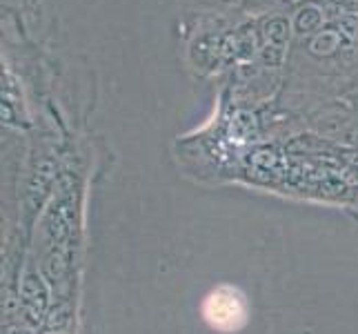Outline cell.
I'll use <instances>...</instances> for the list:
<instances>
[{"mask_svg": "<svg viewBox=\"0 0 358 334\" xmlns=\"http://www.w3.org/2000/svg\"><path fill=\"white\" fill-rule=\"evenodd\" d=\"M201 319L216 334H238L252 319V303L247 294L231 283H218L201 301Z\"/></svg>", "mask_w": 358, "mask_h": 334, "instance_id": "6da1fadb", "label": "cell"}, {"mask_svg": "<svg viewBox=\"0 0 358 334\" xmlns=\"http://www.w3.org/2000/svg\"><path fill=\"white\" fill-rule=\"evenodd\" d=\"M20 310L29 316L43 319L47 303H49V292L43 277L36 270H27L22 274V283H20Z\"/></svg>", "mask_w": 358, "mask_h": 334, "instance_id": "7a4b0ae2", "label": "cell"}, {"mask_svg": "<svg viewBox=\"0 0 358 334\" xmlns=\"http://www.w3.org/2000/svg\"><path fill=\"white\" fill-rule=\"evenodd\" d=\"M341 43H343V36L341 32H334V29H325L316 34L314 39L307 45L312 56H318V58H327V56H334L338 49H341Z\"/></svg>", "mask_w": 358, "mask_h": 334, "instance_id": "3957f363", "label": "cell"}, {"mask_svg": "<svg viewBox=\"0 0 358 334\" xmlns=\"http://www.w3.org/2000/svg\"><path fill=\"white\" fill-rule=\"evenodd\" d=\"M265 39L271 45H285L289 39V22L285 18H271L265 22Z\"/></svg>", "mask_w": 358, "mask_h": 334, "instance_id": "277c9868", "label": "cell"}, {"mask_svg": "<svg viewBox=\"0 0 358 334\" xmlns=\"http://www.w3.org/2000/svg\"><path fill=\"white\" fill-rule=\"evenodd\" d=\"M320 20H323V14L316 7H305L296 14V32L312 34L314 29L320 27Z\"/></svg>", "mask_w": 358, "mask_h": 334, "instance_id": "5b68a950", "label": "cell"}, {"mask_svg": "<svg viewBox=\"0 0 358 334\" xmlns=\"http://www.w3.org/2000/svg\"><path fill=\"white\" fill-rule=\"evenodd\" d=\"M282 60V45H267L263 49V63L265 65H280Z\"/></svg>", "mask_w": 358, "mask_h": 334, "instance_id": "8992f818", "label": "cell"}, {"mask_svg": "<svg viewBox=\"0 0 358 334\" xmlns=\"http://www.w3.org/2000/svg\"><path fill=\"white\" fill-rule=\"evenodd\" d=\"M0 334H31V332L27 326L20 323V321L5 319V321H0Z\"/></svg>", "mask_w": 358, "mask_h": 334, "instance_id": "52a82bcc", "label": "cell"}, {"mask_svg": "<svg viewBox=\"0 0 358 334\" xmlns=\"http://www.w3.org/2000/svg\"><path fill=\"white\" fill-rule=\"evenodd\" d=\"M338 29H341V36H348L350 41H354L358 36V18H352V16H345L338 20Z\"/></svg>", "mask_w": 358, "mask_h": 334, "instance_id": "ba28073f", "label": "cell"}, {"mask_svg": "<svg viewBox=\"0 0 358 334\" xmlns=\"http://www.w3.org/2000/svg\"><path fill=\"white\" fill-rule=\"evenodd\" d=\"M7 239H9V221L3 209H0V252H3V247L7 245Z\"/></svg>", "mask_w": 358, "mask_h": 334, "instance_id": "9c48e42d", "label": "cell"}]
</instances>
